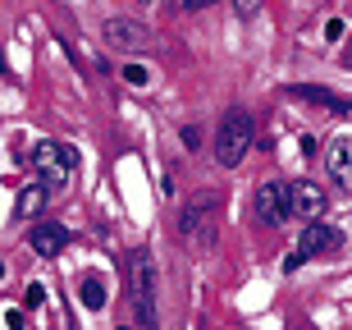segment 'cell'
Listing matches in <instances>:
<instances>
[{
	"label": "cell",
	"instance_id": "8992f818",
	"mask_svg": "<svg viewBox=\"0 0 352 330\" xmlns=\"http://www.w3.org/2000/svg\"><path fill=\"white\" fill-rule=\"evenodd\" d=\"M325 174L339 193H352V138H329L325 143Z\"/></svg>",
	"mask_w": 352,
	"mask_h": 330
},
{
	"label": "cell",
	"instance_id": "d6986e66",
	"mask_svg": "<svg viewBox=\"0 0 352 330\" xmlns=\"http://www.w3.org/2000/svg\"><path fill=\"white\" fill-rule=\"evenodd\" d=\"M183 147H201V129H197V124L183 129Z\"/></svg>",
	"mask_w": 352,
	"mask_h": 330
},
{
	"label": "cell",
	"instance_id": "d4e9b609",
	"mask_svg": "<svg viewBox=\"0 0 352 330\" xmlns=\"http://www.w3.org/2000/svg\"><path fill=\"white\" fill-rule=\"evenodd\" d=\"M138 5H151V0H138Z\"/></svg>",
	"mask_w": 352,
	"mask_h": 330
},
{
	"label": "cell",
	"instance_id": "ac0fdd59",
	"mask_svg": "<svg viewBox=\"0 0 352 330\" xmlns=\"http://www.w3.org/2000/svg\"><path fill=\"white\" fill-rule=\"evenodd\" d=\"M343 28H348L343 19H329L325 23V41H343Z\"/></svg>",
	"mask_w": 352,
	"mask_h": 330
},
{
	"label": "cell",
	"instance_id": "ba28073f",
	"mask_svg": "<svg viewBox=\"0 0 352 330\" xmlns=\"http://www.w3.org/2000/svg\"><path fill=\"white\" fill-rule=\"evenodd\" d=\"M124 276H129V298H146V293H156V262H151V252L133 248L124 257Z\"/></svg>",
	"mask_w": 352,
	"mask_h": 330
},
{
	"label": "cell",
	"instance_id": "5b68a950",
	"mask_svg": "<svg viewBox=\"0 0 352 330\" xmlns=\"http://www.w3.org/2000/svg\"><path fill=\"white\" fill-rule=\"evenodd\" d=\"M101 41L115 46V51H146V46H151V28L138 23V19H105Z\"/></svg>",
	"mask_w": 352,
	"mask_h": 330
},
{
	"label": "cell",
	"instance_id": "cb8c5ba5",
	"mask_svg": "<svg viewBox=\"0 0 352 330\" xmlns=\"http://www.w3.org/2000/svg\"><path fill=\"white\" fill-rule=\"evenodd\" d=\"M0 280H5V262H0Z\"/></svg>",
	"mask_w": 352,
	"mask_h": 330
},
{
	"label": "cell",
	"instance_id": "9c48e42d",
	"mask_svg": "<svg viewBox=\"0 0 352 330\" xmlns=\"http://www.w3.org/2000/svg\"><path fill=\"white\" fill-rule=\"evenodd\" d=\"M288 184H261L256 188V202H252V212H256V220L261 225H284L288 220V193H284Z\"/></svg>",
	"mask_w": 352,
	"mask_h": 330
},
{
	"label": "cell",
	"instance_id": "e0dca14e",
	"mask_svg": "<svg viewBox=\"0 0 352 330\" xmlns=\"http://www.w3.org/2000/svg\"><path fill=\"white\" fill-rule=\"evenodd\" d=\"M256 10H261V0H234V14H238V19H252Z\"/></svg>",
	"mask_w": 352,
	"mask_h": 330
},
{
	"label": "cell",
	"instance_id": "44dd1931",
	"mask_svg": "<svg viewBox=\"0 0 352 330\" xmlns=\"http://www.w3.org/2000/svg\"><path fill=\"white\" fill-rule=\"evenodd\" d=\"M174 5H183L188 14H197V10H206V5H215V0H174Z\"/></svg>",
	"mask_w": 352,
	"mask_h": 330
},
{
	"label": "cell",
	"instance_id": "8fae6325",
	"mask_svg": "<svg viewBox=\"0 0 352 330\" xmlns=\"http://www.w3.org/2000/svg\"><path fill=\"white\" fill-rule=\"evenodd\" d=\"M288 96H298V101H311V106H325L329 115H348V110H352L348 96L329 92V87H311V83H293V87H288Z\"/></svg>",
	"mask_w": 352,
	"mask_h": 330
},
{
	"label": "cell",
	"instance_id": "5bb4252c",
	"mask_svg": "<svg viewBox=\"0 0 352 330\" xmlns=\"http://www.w3.org/2000/svg\"><path fill=\"white\" fill-rule=\"evenodd\" d=\"M133 321H138V330H160L156 293H146V298H138V303H133Z\"/></svg>",
	"mask_w": 352,
	"mask_h": 330
},
{
	"label": "cell",
	"instance_id": "7c38bea8",
	"mask_svg": "<svg viewBox=\"0 0 352 330\" xmlns=\"http://www.w3.org/2000/svg\"><path fill=\"white\" fill-rule=\"evenodd\" d=\"M46 198H51V188H46V184H28V188H19V202H14V216H19V220H32V216H41V207H46Z\"/></svg>",
	"mask_w": 352,
	"mask_h": 330
},
{
	"label": "cell",
	"instance_id": "52a82bcc",
	"mask_svg": "<svg viewBox=\"0 0 352 330\" xmlns=\"http://www.w3.org/2000/svg\"><path fill=\"white\" fill-rule=\"evenodd\" d=\"M288 216H302V220H320L325 216V188L311 184V179H298L288 184Z\"/></svg>",
	"mask_w": 352,
	"mask_h": 330
},
{
	"label": "cell",
	"instance_id": "4fadbf2b",
	"mask_svg": "<svg viewBox=\"0 0 352 330\" xmlns=\"http://www.w3.org/2000/svg\"><path fill=\"white\" fill-rule=\"evenodd\" d=\"M78 298H82V307H87V312H101L105 298H110V293H105V280H101V276H82Z\"/></svg>",
	"mask_w": 352,
	"mask_h": 330
},
{
	"label": "cell",
	"instance_id": "603a6c76",
	"mask_svg": "<svg viewBox=\"0 0 352 330\" xmlns=\"http://www.w3.org/2000/svg\"><path fill=\"white\" fill-rule=\"evenodd\" d=\"M0 69H10V65H5V46H0Z\"/></svg>",
	"mask_w": 352,
	"mask_h": 330
},
{
	"label": "cell",
	"instance_id": "7a4b0ae2",
	"mask_svg": "<svg viewBox=\"0 0 352 330\" xmlns=\"http://www.w3.org/2000/svg\"><path fill=\"white\" fill-rule=\"evenodd\" d=\"M215 216H220V193H192V198L179 207V234L188 243H201L210 248L215 243Z\"/></svg>",
	"mask_w": 352,
	"mask_h": 330
},
{
	"label": "cell",
	"instance_id": "2e32d148",
	"mask_svg": "<svg viewBox=\"0 0 352 330\" xmlns=\"http://www.w3.org/2000/svg\"><path fill=\"white\" fill-rule=\"evenodd\" d=\"M124 83H129V87H146V83H151V74H146L142 65H129V69H124Z\"/></svg>",
	"mask_w": 352,
	"mask_h": 330
},
{
	"label": "cell",
	"instance_id": "484cf974",
	"mask_svg": "<svg viewBox=\"0 0 352 330\" xmlns=\"http://www.w3.org/2000/svg\"><path fill=\"white\" fill-rule=\"evenodd\" d=\"M348 19H352V5H348Z\"/></svg>",
	"mask_w": 352,
	"mask_h": 330
},
{
	"label": "cell",
	"instance_id": "9a60e30c",
	"mask_svg": "<svg viewBox=\"0 0 352 330\" xmlns=\"http://www.w3.org/2000/svg\"><path fill=\"white\" fill-rule=\"evenodd\" d=\"M41 303H46V285H37V280H32V285L23 289V307H32V312H37Z\"/></svg>",
	"mask_w": 352,
	"mask_h": 330
},
{
	"label": "cell",
	"instance_id": "3957f363",
	"mask_svg": "<svg viewBox=\"0 0 352 330\" xmlns=\"http://www.w3.org/2000/svg\"><path fill=\"white\" fill-rule=\"evenodd\" d=\"M28 161H32V170H37V184L65 188L69 179H74V170H78V147H69V143H37Z\"/></svg>",
	"mask_w": 352,
	"mask_h": 330
},
{
	"label": "cell",
	"instance_id": "ffe728a7",
	"mask_svg": "<svg viewBox=\"0 0 352 330\" xmlns=\"http://www.w3.org/2000/svg\"><path fill=\"white\" fill-rule=\"evenodd\" d=\"M5 326H10V330H23L28 321H23V312H19V307H10V312H5Z\"/></svg>",
	"mask_w": 352,
	"mask_h": 330
},
{
	"label": "cell",
	"instance_id": "30bf717a",
	"mask_svg": "<svg viewBox=\"0 0 352 330\" xmlns=\"http://www.w3.org/2000/svg\"><path fill=\"white\" fill-rule=\"evenodd\" d=\"M65 243H69V225H55V220H41V225H32L28 229V248L37 252V257H60L65 252Z\"/></svg>",
	"mask_w": 352,
	"mask_h": 330
},
{
	"label": "cell",
	"instance_id": "6da1fadb",
	"mask_svg": "<svg viewBox=\"0 0 352 330\" xmlns=\"http://www.w3.org/2000/svg\"><path fill=\"white\" fill-rule=\"evenodd\" d=\"M252 138H256V124H252V115L243 106H234V110H224V119H220V129H215V161L220 165H243V156L252 152Z\"/></svg>",
	"mask_w": 352,
	"mask_h": 330
},
{
	"label": "cell",
	"instance_id": "7402d4cb",
	"mask_svg": "<svg viewBox=\"0 0 352 330\" xmlns=\"http://www.w3.org/2000/svg\"><path fill=\"white\" fill-rule=\"evenodd\" d=\"M174 193H179V184H174V174H165L160 179V198H174Z\"/></svg>",
	"mask_w": 352,
	"mask_h": 330
},
{
	"label": "cell",
	"instance_id": "277c9868",
	"mask_svg": "<svg viewBox=\"0 0 352 330\" xmlns=\"http://www.w3.org/2000/svg\"><path fill=\"white\" fill-rule=\"evenodd\" d=\"M339 243H343V234L334 229V225H307V229H302V238H298V248L284 257V271H298L307 257L329 252V248H339Z\"/></svg>",
	"mask_w": 352,
	"mask_h": 330
}]
</instances>
